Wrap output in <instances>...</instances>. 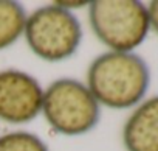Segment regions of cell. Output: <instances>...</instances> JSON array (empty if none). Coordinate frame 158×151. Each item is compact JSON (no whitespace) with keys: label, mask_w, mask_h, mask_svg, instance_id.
Listing matches in <instances>:
<instances>
[{"label":"cell","mask_w":158,"mask_h":151,"mask_svg":"<svg viewBox=\"0 0 158 151\" xmlns=\"http://www.w3.org/2000/svg\"><path fill=\"white\" fill-rule=\"evenodd\" d=\"M87 11L93 34L110 51H133L150 31L147 7L138 0H95Z\"/></svg>","instance_id":"obj_3"},{"label":"cell","mask_w":158,"mask_h":151,"mask_svg":"<svg viewBox=\"0 0 158 151\" xmlns=\"http://www.w3.org/2000/svg\"><path fill=\"white\" fill-rule=\"evenodd\" d=\"M44 89L33 75L19 69L0 70V120L22 125L42 112Z\"/></svg>","instance_id":"obj_5"},{"label":"cell","mask_w":158,"mask_h":151,"mask_svg":"<svg viewBox=\"0 0 158 151\" xmlns=\"http://www.w3.org/2000/svg\"><path fill=\"white\" fill-rule=\"evenodd\" d=\"M126 151H158V95L133 108L123 126Z\"/></svg>","instance_id":"obj_6"},{"label":"cell","mask_w":158,"mask_h":151,"mask_svg":"<svg viewBox=\"0 0 158 151\" xmlns=\"http://www.w3.org/2000/svg\"><path fill=\"white\" fill-rule=\"evenodd\" d=\"M87 87L109 109L138 106L150 86V69L135 51H106L96 56L87 69Z\"/></svg>","instance_id":"obj_1"},{"label":"cell","mask_w":158,"mask_h":151,"mask_svg":"<svg viewBox=\"0 0 158 151\" xmlns=\"http://www.w3.org/2000/svg\"><path fill=\"white\" fill-rule=\"evenodd\" d=\"M23 36L34 56L60 62L76 55L82 42V25L71 11L51 3L27 16Z\"/></svg>","instance_id":"obj_4"},{"label":"cell","mask_w":158,"mask_h":151,"mask_svg":"<svg viewBox=\"0 0 158 151\" xmlns=\"http://www.w3.org/2000/svg\"><path fill=\"white\" fill-rule=\"evenodd\" d=\"M57 7L67 10V11H74V10H81V8H87L89 2H56Z\"/></svg>","instance_id":"obj_10"},{"label":"cell","mask_w":158,"mask_h":151,"mask_svg":"<svg viewBox=\"0 0 158 151\" xmlns=\"http://www.w3.org/2000/svg\"><path fill=\"white\" fill-rule=\"evenodd\" d=\"M27 13L14 0H0V50L14 45L25 31Z\"/></svg>","instance_id":"obj_7"},{"label":"cell","mask_w":158,"mask_h":151,"mask_svg":"<svg viewBox=\"0 0 158 151\" xmlns=\"http://www.w3.org/2000/svg\"><path fill=\"white\" fill-rule=\"evenodd\" d=\"M40 114L57 134L76 137L96 128L101 106L85 83L74 78H59L44 89Z\"/></svg>","instance_id":"obj_2"},{"label":"cell","mask_w":158,"mask_h":151,"mask_svg":"<svg viewBox=\"0 0 158 151\" xmlns=\"http://www.w3.org/2000/svg\"><path fill=\"white\" fill-rule=\"evenodd\" d=\"M147 14H149L150 30H153L158 34V0H153L147 5Z\"/></svg>","instance_id":"obj_9"},{"label":"cell","mask_w":158,"mask_h":151,"mask_svg":"<svg viewBox=\"0 0 158 151\" xmlns=\"http://www.w3.org/2000/svg\"><path fill=\"white\" fill-rule=\"evenodd\" d=\"M0 151H50L47 143L30 131H13L0 135Z\"/></svg>","instance_id":"obj_8"}]
</instances>
